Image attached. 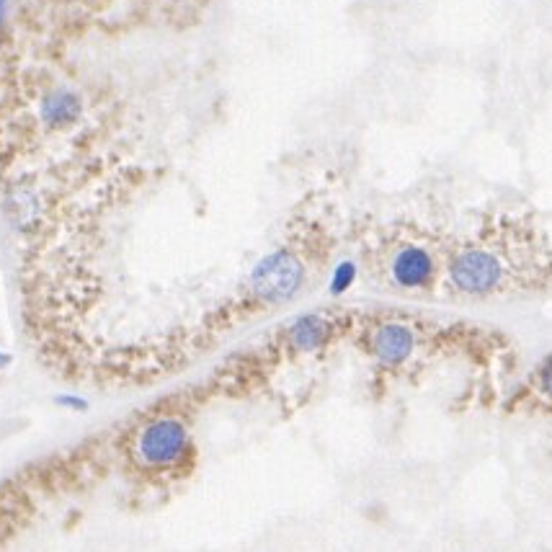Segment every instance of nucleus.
<instances>
[{"mask_svg": "<svg viewBox=\"0 0 552 552\" xmlns=\"http://www.w3.org/2000/svg\"><path fill=\"white\" fill-rule=\"evenodd\" d=\"M83 114V104H80V96L73 88H50V91L42 96V104H39V117L50 129H68Z\"/></svg>", "mask_w": 552, "mask_h": 552, "instance_id": "obj_4", "label": "nucleus"}, {"mask_svg": "<svg viewBox=\"0 0 552 552\" xmlns=\"http://www.w3.org/2000/svg\"><path fill=\"white\" fill-rule=\"evenodd\" d=\"M6 16H8V0H0V29H3V24H6Z\"/></svg>", "mask_w": 552, "mask_h": 552, "instance_id": "obj_7", "label": "nucleus"}, {"mask_svg": "<svg viewBox=\"0 0 552 552\" xmlns=\"http://www.w3.org/2000/svg\"><path fill=\"white\" fill-rule=\"evenodd\" d=\"M529 387H532V393L537 395L545 403H552V354L545 356L537 369L529 377Z\"/></svg>", "mask_w": 552, "mask_h": 552, "instance_id": "obj_5", "label": "nucleus"}, {"mask_svg": "<svg viewBox=\"0 0 552 552\" xmlns=\"http://www.w3.org/2000/svg\"><path fill=\"white\" fill-rule=\"evenodd\" d=\"M447 258H439L426 238L395 235L369 258V276L387 292L405 297L442 295Z\"/></svg>", "mask_w": 552, "mask_h": 552, "instance_id": "obj_1", "label": "nucleus"}, {"mask_svg": "<svg viewBox=\"0 0 552 552\" xmlns=\"http://www.w3.org/2000/svg\"><path fill=\"white\" fill-rule=\"evenodd\" d=\"M194 439L184 416L173 411L155 413L153 418L142 421L129 439V462L142 475L166 478L176 475L184 465H189Z\"/></svg>", "mask_w": 552, "mask_h": 552, "instance_id": "obj_2", "label": "nucleus"}, {"mask_svg": "<svg viewBox=\"0 0 552 552\" xmlns=\"http://www.w3.org/2000/svg\"><path fill=\"white\" fill-rule=\"evenodd\" d=\"M57 403H60L62 408H75V411H86L88 408L86 400L75 398V395H60V398H57Z\"/></svg>", "mask_w": 552, "mask_h": 552, "instance_id": "obj_6", "label": "nucleus"}, {"mask_svg": "<svg viewBox=\"0 0 552 552\" xmlns=\"http://www.w3.org/2000/svg\"><path fill=\"white\" fill-rule=\"evenodd\" d=\"M313 258L295 246H282L271 251L253 266L248 287L269 310L284 307L300 295L310 282Z\"/></svg>", "mask_w": 552, "mask_h": 552, "instance_id": "obj_3", "label": "nucleus"}]
</instances>
